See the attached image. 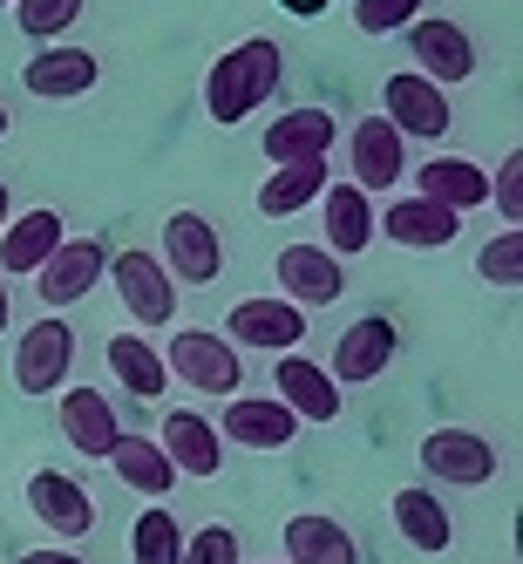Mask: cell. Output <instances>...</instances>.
<instances>
[{"label": "cell", "instance_id": "ffe728a7", "mask_svg": "<svg viewBox=\"0 0 523 564\" xmlns=\"http://www.w3.org/2000/svg\"><path fill=\"white\" fill-rule=\"evenodd\" d=\"M374 231H388V246H408V252H442L456 246L462 218L428 205V197H401V205H388V218H374Z\"/></svg>", "mask_w": 523, "mask_h": 564}, {"label": "cell", "instance_id": "5bb4252c", "mask_svg": "<svg viewBox=\"0 0 523 564\" xmlns=\"http://www.w3.org/2000/svg\"><path fill=\"white\" fill-rule=\"evenodd\" d=\"M96 75H102V62H96L89 48L55 42V48H42L34 62H21V89L42 96V102H75V96L96 89Z\"/></svg>", "mask_w": 523, "mask_h": 564}, {"label": "cell", "instance_id": "836d02e7", "mask_svg": "<svg viewBox=\"0 0 523 564\" xmlns=\"http://www.w3.org/2000/svg\"><path fill=\"white\" fill-rule=\"evenodd\" d=\"M408 21H422V0H353V28L360 34H394Z\"/></svg>", "mask_w": 523, "mask_h": 564}, {"label": "cell", "instance_id": "3957f363", "mask_svg": "<svg viewBox=\"0 0 523 564\" xmlns=\"http://www.w3.org/2000/svg\"><path fill=\"white\" fill-rule=\"evenodd\" d=\"M171 272V286H211V279L225 272V238L205 212H171L164 218V259H156Z\"/></svg>", "mask_w": 523, "mask_h": 564}, {"label": "cell", "instance_id": "cb8c5ba5", "mask_svg": "<svg viewBox=\"0 0 523 564\" xmlns=\"http://www.w3.org/2000/svg\"><path fill=\"white\" fill-rule=\"evenodd\" d=\"M319 225H327V252L353 259L374 246V197H360L353 184H327L319 191Z\"/></svg>", "mask_w": 523, "mask_h": 564}, {"label": "cell", "instance_id": "ac0fdd59", "mask_svg": "<svg viewBox=\"0 0 523 564\" xmlns=\"http://www.w3.org/2000/svg\"><path fill=\"white\" fill-rule=\"evenodd\" d=\"M116 293H123L130 319H143V327H171L177 286H171V272L156 265L150 252H116Z\"/></svg>", "mask_w": 523, "mask_h": 564}, {"label": "cell", "instance_id": "6da1fadb", "mask_svg": "<svg viewBox=\"0 0 523 564\" xmlns=\"http://www.w3.org/2000/svg\"><path fill=\"white\" fill-rule=\"evenodd\" d=\"M279 75H286V48L265 42V34L225 48V55L211 62V75H205V116H211V123H225V130L246 123V116L279 89Z\"/></svg>", "mask_w": 523, "mask_h": 564}, {"label": "cell", "instance_id": "5b68a950", "mask_svg": "<svg viewBox=\"0 0 523 564\" xmlns=\"http://www.w3.org/2000/svg\"><path fill=\"white\" fill-rule=\"evenodd\" d=\"M272 279H279V300L299 306V313L306 306H334L347 293V272H340V259L327 246H279Z\"/></svg>", "mask_w": 523, "mask_h": 564}, {"label": "cell", "instance_id": "f546056e", "mask_svg": "<svg viewBox=\"0 0 523 564\" xmlns=\"http://www.w3.org/2000/svg\"><path fill=\"white\" fill-rule=\"evenodd\" d=\"M130 551H137V564H177L184 557V523L164 503H150L137 517V531H130Z\"/></svg>", "mask_w": 523, "mask_h": 564}, {"label": "cell", "instance_id": "9a60e30c", "mask_svg": "<svg viewBox=\"0 0 523 564\" xmlns=\"http://www.w3.org/2000/svg\"><path fill=\"white\" fill-rule=\"evenodd\" d=\"M347 164H353V177H347V184H353L360 197H374V191H388V184L408 177V150H401V137H394L388 116H368V123L353 130Z\"/></svg>", "mask_w": 523, "mask_h": 564}, {"label": "cell", "instance_id": "8fae6325", "mask_svg": "<svg viewBox=\"0 0 523 564\" xmlns=\"http://www.w3.org/2000/svg\"><path fill=\"white\" fill-rule=\"evenodd\" d=\"M102 272H109V252L96 246V238H62L34 286H42L48 313H62V306H75V300H89V293L102 286Z\"/></svg>", "mask_w": 523, "mask_h": 564}, {"label": "cell", "instance_id": "30bf717a", "mask_svg": "<svg viewBox=\"0 0 523 564\" xmlns=\"http://www.w3.org/2000/svg\"><path fill=\"white\" fill-rule=\"evenodd\" d=\"M388 123H394V137L408 143V137H449V123H456V109H449V89H435V83H422L415 68H401V75H388Z\"/></svg>", "mask_w": 523, "mask_h": 564}, {"label": "cell", "instance_id": "60d3db41", "mask_svg": "<svg viewBox=\"0 0 523 564\" xmlns=\"http://www.w3.org/2000/svg\"><path fill=\"white\" fill-rule=\"evenodd\" d=\"M0 8H14V0H0Z\"/></svg>", "mask_w": 523, "mask_h": 564}, {"label": "cell", "instance_id": "ba28073f", "mask_svg": "<svg viewBox=\"0 0 523 564\" xmlns=\"http://www.w3.org/2000/svg\"><path fill=\"white\" fill-rule=\"evenodd\" d=\"M225 340H231V347H265V354H293V347L306 340V313L286 306L279 293L238 300V306L225 313Z\"/></svg>", "mask_w": 523, "mask_h": 564}, {"label": "cell", "instance_id": "277c9868", "mask_svg": "<svg viewBox=\"0 0 523 564\" xmlns=\"http://www.w3.org/2000/svg\"><path fill=\"white\" fill-rule=\"evenodd\" d=\"M68 368H75V327L55 319V313L34 319L21 334V347H14V388L21 394H55L68 381Z\"/></svg>", "mask_w": 523, "mask_h": 564}, {"label": "cell", "instance_id": "ab89813d", "mask_svg": "<svg viewBox=\"0 0 523 564\" xmlns=\"http://www.w3.org/2000/svg\"><path fill=\"white\" fill-rule=\"evenodd\" d=\"M8 123H14V116H8V102H0V137H8Z\"/></svg>", "mask_w": 523, "mask_h": 564}, {"label": "cell", "instance_id": "52a82bcc", "mask_svg": "<svg viewBox=\"0 0 523 564\" xmlns=\"http://www.w3.org/2000/svg\"><path fill=\"white\" fill-rule=\"evenodd\" d=\"M408 55H415V75L435 89H456L476 75V42L456 28V21H408Z\"/></svg>", "mask_w": 523, "mask_h": 564}, {"label": "cell", "instance_id": "f35d334b", "mask_svg": "<svg viewBox=\"0 0 523 564\" xmlns=\"http://www.w3.org/2000/svg\"><path fill=\"white\" fill-rule=\"evenodd\" d=\"M0 231H8V184H0Z\"/></svg>", "mask_w": 523, "mask_h": 564}, {"label": "cell", "instance_id": "603a6c76", "mask_svg": "<svg viewBox=\"0 0 523 564\" xmlns=\"http://www.w3.org/2000/svg\"><path fill=\"white\" fill-rule=\"evenodd\" d=\"M415 184H422V197L428 205H442V212H476V205H490V171L482 164H469V156H428V164L415 171Z\"/></svg>", "mask_w": 523, "mask_h": 564}, {"label": "cell", "instance_id": "d4e9b609", "mask_svg": "<svg viewBox=\"0 0 523 564\" xmlns=\"http://www.w3.org/2000/svg\"><path fill=\"white\" fill-rule=\"evenodd\" d=\"M116 435H123V429H116V409H109L102 388H68V394H62V442H75L83 456L109 463Z\"/></svg>", "mask_w": 523, "mask_h": 564}, {"label": "cell", "instance_id": "e0dca14e", "mask_svg": "<svg viewBox=\"0 0 523 564\" xmlns=\"http://www.w3.org/2000/svg\"><path fill=\"white\" fill-rule=\"evenodd\" d=\"M293 435H299V422L279 409L272 394H231V401H225V429H218V442H238V449L272 456V449H286Z\"/></svg>", "mask_w": 523, "mask_h": 564}, {"label": "cell", "instance_id": "1f68e13d", "mask_svg": "<svg viewBox=\"0 0 523 564\" xmlns=\"http://www.w3.org/2000/svg\"><path fill=\"white\" fill-rule=\"evenodd\" d=\"M14 21H21V34L28 42H62V34L83 21V0H14Z\"/></svg>", "mask_w": 523, "mask_h": 564}, {"label": "cell", "instance_id": "7402d4cb", "mask_svg": "<svg viewBox=\"0 0 523 564\" xmlns=\"http://www.w3.org/2000/svg\"><path fill=\"white\" fill-rule=\"evenodd\" d=\"M62 246V212H21L8 218V231H0V279H28V272H42L48 252Z\"/></svg>", "mask_w": 523, "mask_h": 564}, {"label": "cell", "instance_id": "484cf974", "mask_svg": "<svg viewBox=\"0 0 523 564\" xmlns=\"http://www.w3.org/2000/svg\"><path fill=\"white\" fill-rule=\"evenodd\" d=\"M394 531L408 538L415 551H428V557H449V544H456V523H449V510H442V497L435 490H394Z\"/></svg>", "mask_w": 523, "mask_h": 564}, {"label": "cell", "instance_id": "4fadbf2b", "mask_svg": "<svg viewBox=\"0 0 523 564\" xmlns=\"http://www.w3.org/2000/svg\"><path fill=\"white\" fill-rule=\"evenodd\" d=\"M28 510L42 517L55 538H68V544L96 531V503H89V490H83L75 476H62V469H34V476H28Z\"/></svg>", "mask_w": 523, "mask_h": 564}, {"label": "cell", "instance_id": "7a4b0ae2", "mask_svg": "<svg viewBox=\"0 0 523 564\" xmlns=\"http://www.w3.org/2000/svg\"><path fill=\"white\" fill-rule=\"evenodd\" d=\"M164 375H177V381L197 388V394H231V388H246V360H238V347H231L225 334L184 327V334H171Z\"/></svg>", "mask_w": 523, "mask_h": 564}, {"label": "cell", "instance_id": "9c48e42d", "mask_svg": "<svg viewBox=\"0 0 523 564\" xmlns=\"http://www.w3.org/2000/svg\"><path fill=\"white\" fill-rule=\"evenodd\" d=\"M394 347H401V327H394V319H388V313H360L353 327L340 334V347H334V368H327V381H340V388H360V381L388 375Z\"/></svg>", "mask_w": 523, "mask_h": 564}, {"label": "cell", "instance_id": "2e32d148", "mask_svg": "<svg viewBox=\"0 0 523 564\" xmlns=\"http://www.w3.org/2000/svg\"><path fill=\"white\" fill-rule=\"evenodd\" d=\"M272 388H279L272 401H279L293 422H340V388L327 381V368H313L306 354H286V360H279V368H272Z\"/></svg>", "mask_w": 523, "mask_h": 564}, {"label": "cell", "instance_id": "d6986e66", "mask_svg": "<svg viewBox=\"0 0 523 564\" xmlns=\"http://www.w3.org/2000/svg\"><path fill=\"white\" fill-rule=\"evenodd\" d=\"M279 564H360V544H353V531L347 523H334V517H319V510H306V517H286V531H279Z\"/></svg>", "mask_w": 523, "mask_h": 564}, {"label": "cell", "instance_id": "7c38bea8", "mask_svg": "<svg viewBox=\"0 0 523 564\" xmlns=\"http://www.w3.org/2000/svg\"><path fill=\"white\" fill-rule=\"evenodd\" d=\"M156 449H164V463L177 476H218L225 469V442H218V422H205L197 409H171L164 429H156Z\"/></svg>", "mask_w": 523, "mask_h": 564}, {"label": "cell", "instance_id": "e575fe53", "mask_svg": "<svg viewBox=\"0 0 523 564\" xmlns=\"http://www.w3.org/2000/svg\"><path fill=\"white\" fill-rule=\"evenodd\" d=\"M490 197L503 205V225H516V218H523V150H510L503 164H497V177H490Z\"/></svg>", "mask_w": 523, "mask_h": 564}, {"label": "cell", "instance_id": "4316f807", "mask_svg": "<svg viewBox=\"0 0 523 564\" xmlns=\"http://www.w3.org/2000/svg\"><path fill=\"white\" fill-rule=\"evenodd\" d=\"M327 184H334L327 156H319V164H286V171H272V177L259 184V212H265V218H293V212L319 205V191H327Z\"/></svg>", "mask_w": 523, "mask_h": 564}, {"label": "cell", "instance_id": "d6a6232c", "mask_svg": "<svg viewBox=\"0 0 523 564\" xmlns=\"http://www.w3.org/2000/svg\"><path fill=\"white\" fill-rule=\"evenodd\" d=\"M177 564H246V557H238V531H231V523L184 531V557H177Z\"/></svg>", "mask_w": 523, "mask_h": 564}, {"label": "cell", "instance_id": "83f0119b", "mask_svg": "<svg viewBox=\"0 0 523 564\" xmlns=\"http://www.w3.org/2000/svg\"><path fill=\"white\" fill-rule=\"evenodd\" d=\"M109 469L123 476L137 497H171V482H177V469L164 463V449H156L150 435H116V449H109Z\"/></svg>", "mask_w": 523, "mask_h": 564}, {"label": "cell", "instance_id": "4dcf8cb0", "mask_svg": "<svg viewBox=\"0 0 523 564\" xmlns=\"http://www.w3.org/2000/svg\"><path fill=\"white\" fill-rule=\"evenodd\" d=\"M476 279H482V286H503V293L523 286V225H503L490 246L476 252Z\"/></svg>", "mask_w": 523, "mask_h": 564}, {"label": "cell", "instance_id": "b9f144b4", "mask_svg": "<svg viewBox=\"0 0 523 564\" xmlns=\"http://www.w3.org/2000/svg\"><path fill=\"white\" fill-rule=\"evenodd\" d=\"M272 564H279V557H272Z\"/></svg>", "mask_w": 523, "mask_h": 564}, {"label": "cell", "instance_id": "f1b7e54d", "mask_svg": "<svg viewBox=\"0 0 523 564\" xmlns=\"http://www.w3.org/2000/svg\"><path fill=\"white\" fill-rule=\"evenodd\" d=\"M109 375L116 381H123L130 394H143V401H156V394H164V354H156L143 334H109Z\"/></svg>", "mask_w": 523, "mask_h": 564}, {"label": "cell", "instance_id": "8992f818", "mask_svg": "<svg viewBox=\"0 0 523 564\" xmlns=\"http://www.w3.org/2000/svg\"><path fill=\"white\" fill-rule=\"evenodd\" d=\"M422 469L456 490H482V482H497V442L476 429H435L422 442Z\"/></svg>", "mask_w": 523, "mask_h": 564}, {"label": "cell", "instance_id": "74e56055", "mask_svg": "<svg viewBox=\"0 0 523 564\" xmlns=\"http://www.w3.org/2000/svg\"><path fill=\"white\" fill-rule=\"evenodd\" d=\"M8 319H14V300H8V279H0V334H8Z\"/></svg>", "mask_w": 523, "mask_h": 564}, {"label": "cell", "instance_id": "8d00e7d4", "mask_svg": "<svg viewBox=\"0 0 523 564\" xmlns=\"http://www.w3.org/2000/svg\"><path fill=\"white\" fill-rule=\"evenodd\" d=\"M279 8H286V14H299V21H313V14H327L334 0H279Z\"/></svg>", "mask_w": 523, "mask_h": 564}, {"label": "cell", "instance_id": "44dd1931", "mask_svg": "<svg viewBox=\"0 0 523 564\" xmlns=\"http://www.w3.org/2000/svg\"><path fill=\"white\" fill-rule=\"evenodd\" d=\"M334 150V116L327 109H286L265 123V156L279 171L286 164H319V156Z\"/></svg>", "mask_w": 523, "mask_h": 564}, {"label": "cell", "instance_id": "d590c367", "mask_svg": "<svg viewBox=\"0 0 523 564\" xmlns=\"http://www.w3.org/2000/svg\"><path fill=\"white\" fill-rule=\"evenodd\" d=\"M14 564H83V557H75V551H62V544H55V551H21Z\"/></svg>", "mask_w": 523, "mask_h": 564}]
</instances>
